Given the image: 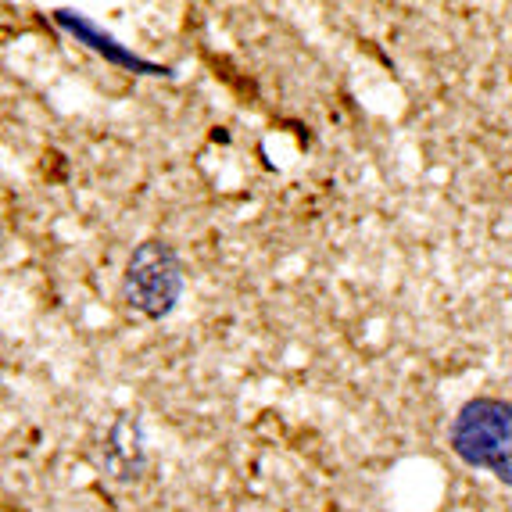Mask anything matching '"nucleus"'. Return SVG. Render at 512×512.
Returning <instances> with one entry per match:
<instances>
[{
	"label": "nucleus",
	"mask_w": 512,
	"mask_h": 512,
	"mask_svg": "<svg viewBox=\"0 0 512 512\" xmlns=\"http://www.w3.org/2000/svg\"><path fill=\"white\" fill-rule=\"evenodd\" d=\"M452 452L473 470H487L512 487V402L473 398L452 419Z\"/></svg>",
	"instance_id": "nucleus-1"
},
{
	"label": "nucleus",
	"mask_w": 512,
	"mask_h": 512,
	"mask_svg": "<svg viewBox=\"0 0 512 512\" xmlns=\"http://www.w3.org/2000/svg\"><path fill=\"white\" fill-rule=\"evenodd\" d=\"M183 294V262L169 240L147 237L129 251L122 273V301L144 319L169 316Z\"/></svg>",
	"instance_id": "nucleus-2"
},
{
	"label": "nucleus",
	"mask_w": 512,
	"mask_h": 512,
	"mask_svg": "<svg viewBox=\"0 0 512 512\" xmlns=\"http://www.w3.org/2000/svg\"><path fill=\"white\" fill-rule=\"evenodd\" d=\"M54 22H58L65 33L76 36L79 43H86L94 54L115 61V65H122V69H133V72H140V76H172V72L162 69V65H154V61H144L133 51H126L122 43H115V36L101 33V29H97L86 15H76V11H54Z\"/></svg>",
	"instance_id": "nucleus-3"
}]
</instances>
